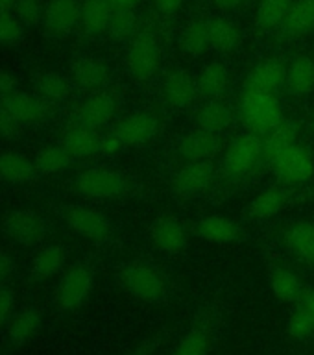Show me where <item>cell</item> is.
Instances as JSON below:
<instances>
[{
	"label": "cell",
	"instance_id": "obj_2",
	"mask_svg": "<svg viewBox=\"0 0 314 355\" xmlns=\"http://www.w3.org/2000/svg\"><path fill=\"white\" fill-rule=\"evenodd\" d=\"M238 113L246 130L257 135H266L283 122V110L276 94L243 91Z\"/></svg>",
	"mask_w": 314,
	"mask_h": 355
},
{
	"label": "cell",
	"instance_id": "obj_42",
	"mask_svg": "<svg viewBox=\"0 0 314 355\" xmlns=\"http://www.w3.org/2000/svg\"><path fill=\"white\" fill-rule=\"evenodd\" d=\"M287 331L288 335L293 338H296V340H305V338H309L314 333L313 318H311L309 313H307L302 305H298V307L290 313V316H288Z\"/></svg>",
	"mask_w": 314,
	"mask_h": 355
},
{
	"label": "cell",
	"instance_id": "obj_35",
	"mask_svg": "<svg viewBox=\"0 0 314 355\" xmlns=\"http://www.w3.org/2000/svg\"><path fill=\"white\" fill-rule=\"evenodd\" d=\"M67 263V250L60 244H46L33 255L32 272L35 277L46 279L63 270Z\"/></svg>",
	"mask_w": 314,
	"mask_h": 355
},
{
	"label": "cell",
	"instance_id": "obj_50",
	"mask_svg": "<svg viewBox=\"0 0 314 355\" xmlns=\"http://www.w3.org/2000/svg\"><path fill=\"white\" fill-rule=\"evenodd\" d=\"M248 0H213L215 8H218L220 11H235L238 8H243Z\"/></svg>",
	"mask_w": 314,
	"mask_h": 355
},
{
	"label": "cell",
	"instance_id": "obj_20",
	"mask_svg": "<svg viewBox=\"0 0 314 355\" xmlns=\"http://www.w3.org/2000/svg\"><path fill=\"white\" fill-rule=\"evenodd\" d=\"M232 85V74L222 61H209L202 67V71L196 76V91L200 98L222 100V96L229 91Z\"/></svg>",
	"mask_w": 314,
	"mask_h": 355
},
{
	"label": "cell",
	"instance_id": "obj_30",
	"mask_svg": "<svg viewBox=\"0 0 314 355\" xmlns=\"http://www.w3.org/2000/svg\"><path fill=\"white\" fill-rule=\"evenodd\" d=\"M113 8L107 0H82L80 28L89 37H96L107 32Z\"/></svg>",
	"mask_w": 314,
	"mask_h": 355
},
{
	"label": "cell",
	"instance_id": "obj_43",
	"mask_svg": "<svg viewBox=\"0 0 314 355\" xmlns=\"http://www.w3.org/2000/svg\"><path fill=\"white\" fill-rule=\"evenodd\" d=\"M15 15L19 17L24 24L33 26V24H37L39 21H43L44 4L41 0H17Z\"/></svg>",
	"mask_w": 314,
	"mask_h": 355
},
{
	"label": "cell",
	"instance_id": "obj_28",
	"mask_svg": "<svg viewBox=\"0 0 314 355\" xmlns=\"http://www.w3.org/2000/svg\"><path fill=\"white\" fill-rule=\"evenodd\" d=\"M288 202V191L285 185H272L263 189L254 200L250 202L248 213L255 220H268L285 209Z\"/></svg>",
	"mask_w": 314,
	"mask_h": 355
},
{
	"label": "cell",
	"instance_id": "obj_18",
	"mask_svg": "<svg viewBox=\"0 0 314 355\" xmlns=\"http://www.w3.org/2000/svg\"><path fill=\"white\" fill-rule=\"evenodd\" d=\"M82 0H46L43 22L55 35L71 33L80 26Z\"/></svg>",
	"mask_w": 314,
	"mask_h": 355
},
{
	"label": "cell",
	"instance_id": "obj_24",
	"mask_svg": "<svg viewBox=\"0 0 314 355\" xmlns=\"http://www.w3.org/2000/svg\"><path fill=\"white\" fill-rule=\"evenodd\" d=\"M61 144L71 154L72 159H87L91 155L98 154L100 135L91 128L74 122L63 133Z\"/></svg>",
	"mask_w": 314,
	"mask_h": 355
},
{
	"label": "cell",
	"instance_id": "obj_23",
	"mask_svg": "<svg viewBox=\"0 0 314 355\" xmlns=\"http://www.w3.org/2000/svg\"><path fill=\"white\" fill-rule=\"evenodd\" d=\"M283 89L288 96H307L314 91V60L309 55H296L287 65Z\"/></svg>",
	"mask_w": 314,
	"mask_h": 355
},
{
	"label": "cell",
	"instance_id": "obj_39",
	"mask_svg": "<svg viewBox=\"0 0 314 355\" xmlns=\"http://www.w3.org/2000/svg\"><path fill=\"white\" fill-rule=\"evenodd\" d=\"M211 344L209 329L205 324H196L185 333L171 355H207Z\"/></svg>",
	"mask_w": 314,
	"mask_h": 355
},
{
	"label": "cell",
	"instance_id": "obj_17",
	"mask_svg": "<svg viewBox=\"0 0 314 355\" xmlns=\"http://www.w3.org/2000/svg\"><path fill=\"white\" fill-rule=\"evenodd\" d=\"M285 74H287V65H283L279 60H274V58L263 60L250 69L244 80L243 91L276 94L279 89H283Z\"/></svg>",
	"mask_w": 314,
	"mask_h": 355
},
{
	"label": "cell",
	"instance_id": "obj_52",
	"mask_svg": "<svg viewBox=\"0 0 314 355\" xmlns=\"http://www.w3.org/2000/svg\"><path fill=\"white\" fill-rule=\"evenodd\" d=\"M113 10H135L141 0H107Z\"/></svg>",
	"mask_w": 314,
	"mask_h": 355
},
{
	"label": "cell",
	"instance_id": "obj_38",
	"mask_svg": "<svg viewBox=\"0 0 314 355\" xmlns=\"http://www.w3.org/2000/svg\"><path fill=\"white\" fill-rule=\"evenodd\" d=\"M296 0H259L255 10V26L263 32L277 30Z\"/></svg>",
	"mask_w": 314,
	"mask_h": 355
},
{
	"label": "cell",
	"instance_id": "obj_11",
	"mask_svg": "<svg viewBox=\"0 0 314 355\" xmlns=\"http://www.w3.org/2000/svg\"><path fill=\"white\" fill-rule=\"evenodd\" d=\"M111 132L126 146H143L157 135L159 119L148 111H137L119 119Z\"/></svg>",
	"mask_w": 314,
	"mask_h": 355
},
{
	"label": "cell",
	"instance_id": "obj_44",
	"mask_svg": "<svg viewBox=\"0 0 314 355\" xmlns=\"http://www.w3.org/2000/svg\"><path fill=\"white\" fill-rule=\"evenodd\" d=\"M21 122L17 121L15 116L8 113V111L0 105V139L4 141H13V139L19 137V132H21Z\"/></svg>",
	"mask_w": 314,
	"mask_h": 355
},
{
	"label": "cell",
	"instance_id": "obj_3",
	"mask_svg": "<svg viewBox=\"0 0 314 355\" xmlns=\"http://www.w3.org/2000/svg\"><path fill=\"white\" fill-rule=\"evenodd\" d=\"M121 283L130 296L146 304L161 302L166 294L165 274L157 266L143 261H133L124 265L121 272Z\"/></svg>",
	"mask_w": 314,
	"mask_h": 355
},
{
	"label": "cell",
	"instance_id": "obj_31",
	"mask_svg": "<svg viewBox=\"0 0 314 355\" xmlns=\"http://www.w3.org/2000/svg\"><path fill=\"white\" fill-rule=\"evenodd\" d=\"M205 22H207V33H209V43L213 50L220 52V54H229L241 44L238 28L229 19L213 15L207 17Z\"/></svg>",
	"mask_w": 314,
	"mask_h": 355
},
{
	"label": "cell",
	"instance_id": "obj_34",
	"mask_svg": "<svg viewBox=\"0 0 314 355\" xmlns=\"http://www.w3.org/2000/svg\"><path fill=\"white\" fill-rule=\"evenodd\" d=\"M211 49L205 19H193L180 33V50L189 58H200Z\"/></svg>",
	"mask_w": 314,
	"mask_h": 355
},
{
	"label": "cell",
	"instance_id": "obj_14",
	"mask_svg": "<svg viewBox=\"0 0 314 355\" xmlns=\"http://www.w3.org/2000/svg\"><path fill=\"white\" fill-rule=\"evenodd\" d=\"M4 230L17 244L35 246L46 235V222L33 211H10L4 218Z\"/></svg>",
	"mask_w": 314,
	"mask_h": 355
},
{
	"label": "cell",
	"instance_id": "obj_51",
	"mask_svg": "<svg viewBox=\"0 0 314 355\" xmlns=\"http://www.w3.org/2000/svg\"><path fill=\"white\" fill-rule=\"evenodd\" d=\"M299 305H302V307H304V309L309 313V316L313 318V322H314V291H305L304 298H302Z\"/></svg>",
	"mask_w": 314,
	"mask_h": 355
},
{
	"label": "cell",
	"instance_id": "obj_6",
	"mask_svg": "<svg viewBox=\"0 0 314 355\" xmlns=\"http://www.w3.org/2000/svg\"><path fill=\"white\" fill-rule=\"evenodd\" d=\"M161 49L154 32L139 30L126 52V71L135 82H148L159 71Z\"/></svg>",
	"mask_w": 314,
	"mask_h": 355
},
{
	"label": "cell",
	"instance_id": "obj_25",
	"mask_svg": "<svg viewBox=\"0 0 314 355\" xmlns=\"http://www.w3.org/2000/svg\"><path fill=\"white\" fill-rule=\"evenodd\" d=\"M283 241L294 257L314 265V222H293L283 233Z\"/></svg>",
	"mask_w": 314,
	"mask_h": 355
},
{
	"label": "cell",
	"instance_id": "obj_9",
	"mask_svg": "<svg viewBox=\"0 0 314 355\" xmlns=\"http://www.w3.org/2000/svg\"><path fill=\"white\" fill-rule=\"evenodd\" d=\"M116 113H119V98L111 91L100 89L89 93L82 100V104L78 105L76 122L96 132L115 121Z\"/></svg>",
	"mask_w": 314,
	"mask_h": 355
},
{
	"label": "cell",
	"instance_id": "obj_29",
	"mask_svg": "<svg viewBox=\"0 0 314 355\" xmlns=\"http://www.w3.org/2000/svg\"><path fill=\"white\" fill-rule=\"evenodd\" d=\"M39 329H41V315L35 307L26 305L15 311L11 320L8 322V338L13 346L21 348L37 335Z\"/></svg>",
	"mask_w": 314,
	"mask_h": 355
},
{
	"label": "cell",
	"instance_id": "obj_22",
	"mask_svg": "<svg viewBox=\"0 0 314 355\" xmlns=\"http://www.w3.org/2000/svg\"><path fill=\"white\" fill-rule=\"evenodd\" d=\"M71 76L76 87L93 93L105 87V83L110 82L111 71L104 61L96 58H80L72 63Z\"/></svg>",
	"mask_w": 314,
	"mask_h": 355
},
{
	"label": "cell",
	"instance_id": "obj_15",
	"mask_svg": "<svg viewBox=\"0 0 314 355\" xmlns=\"http://www.w3.org/2000/svg\"><path fill=\"white\" fill-rule=\"evenodd\" d=\"M222 139L218 133L205 132V130H193L180 137L176 144V154L185 163L193 161H213L222 152Z\"/></svg>",
	"mask_w": 314,
	"mask_h": 355
},
{
	"label": "cell",
	"instance_id": "obj_26",
	"mask_svg": "<svg viewBox=\"0 0 314 355\" xmlns=\"http://www.w3.org/2000/svg\"><path fill=\"white\" fill-rule=\"evenodd\" d=\"M232 105L224 100H207L196 111V126L211 133H224L233 124Z\"/></svg>",
	"mask_w": 314,
	"mask_h": 355
},
{
	"label": "cell",
	"instance_id": "obj_49",
	"mask_svg": "<svg viewBox=\"0 0 314 355\" xmlns=\"http://www.w3.org/2000/svg\"><path fill=\"white\" fill-rule=\"evenodd\" d=\"M13 272H15V261L0 252V287H4V283L10 279Z\"/></svg>",
	"mask_w": 314,
	"mask_h": 355
},
{
	"label": "cell",
	"instance_id": "obj_27",
	"mask_svg": "<svg viewBox=\"0 0 314 355\" xmlns=\"http://www.w3.org/2000/svg\"><path fill=\"white\" fill-rule=\"evenodd\" d=\"M270 288L283 304H299L305 293L298 274L283 265H276L270 270Z\"/></svg>",
	"mask_w": 314,
	"mask_h": 355
},
{
	"label": "cell",
	"instance_id": "obj_16",
	"mask_svg": "<svg viewBox=\"0 0 314 355\" xmlns=\"http://www.w3.org/2000/svg\"><path fill=\"white\" fill-rule=\"evenodd\" d=\"M150 241L165 254H182L189 246V235L176 216L159 215L150 226Z\"/></svg>",
	"mask_w": 314,
	"mask_h": 355
},
{
	"label": "cell",
	"instance_id": "obj_12",
	"mask_svg": "<svg viewBox=\"0 0 314 355\" xmlns=\"http://www.w3.org/2000/svg\"><path fill=\"white\" fill-rule=\"evenodd\" d=\"M0 105L24 126H35V124H43L44 121H49L54 104H50L41 96L15 91L0 98Z\"/></svg>",
	"mask_w": 314,
	"mask_h": 355
},
{
	"label": "cell",
	"instance_id": "obj_4",
	"mask_svg": "<svg viewBox=\"0 0 314 355\" xmlns=\"http://www.w3.org/2000/svg\"><path fill=\"white\" fill-rule=\"evenodd\" d=\"M263 161V135L241 133L227 144L222 159V171L229 180H243Z\"/></svg>",
	"mask_w": 314,
	"mask_h": 355
},
{
	"label": "cell",
	"instance_id": "obj_13",
	"mask_svg": "<svg viewBox=\"0 0 314 355\" xmlns=\"http://www.w3.org/2000/svg\"><path fill=\"white\" fill-rule=\"evenodd\" d=\"M198 96L196 80L182 67H172L161 80V98L172 110H185Z\"/></svg>",
	"mask_w": 314,
	"mask_h": 355
},
{
	"label": "cell",
	"instance_id": "obj_53",
	"mask_svg": "<svg viewBox=\"0 0 314 355\" xmlns=\"http://www.w3.org/2000/svg\"><path fill=\"white\" fill-rule=\"evenodd\" d=\"M15 2L17 0H0V15L15 11Z\"/></svg>",
	"mask_w": 314,
	"mask_h": 355
},
{
	"label": "cell",
	"instance_id": "obj_54",
	"mask_svg": "<svg viewBox=\"0 0 314 355\" xmlns=\"http://www.w3.org/2000/svg\"><path fill=\"white\" fill-rule=\"evenodd\" d=\"M313 60H314V55H313Z\"/></svg>",
	"mask_w": 314,
	"mask_h": 355
},
{
	"label": "cell",
	"instance_id": "obj_47",
	"mask_svg": "<svg viewBox=\"0 0 314 355\" xmlns=\"http://www.w3.org/2000/svg\"><path fill=\"white\" fill-rule=\"evenodd\" d=\"M17 91V78L13 76V72L0 69V98H4L8 94L15 93Z\"/></svg>",
	"mask_w": 314,
	"mask_h": 355
},
{
	"label": "cell",
	"instance_id": "obj_46",
	"mask_svg": "<svg viewBox=\"0 0 314 355\" xmlns=\"http://www.w3.org/2000/svg\"><path fill=\"white\" fill-rule=\"evenodd\" d=\"M15 313V293L8 287H0V327L11 320Z\"/></svg>",
	"mask_w": 314,
	"mask_h": 355
},
{
	"label": "cell",
	"instance_id": "obj_48",
	"mask_svg": "<svg viewBox=\"0 0 314 355\" xmlns=\"http://www.w3.org/2000/svg\"><path fill=\"white\" fill-rule=\"evenodd\" d=\"M183 2H185V0H154V6L159 15L172 17V15H176L177 11H180Z\"/></svg>",
	"mask_w": 314,
	"mask_h": 355
},
{
	"label": "cell",
	"instance_id": "obj_8",
	"mask_svg": "<svg viewBox=\"0 0 314 355\" xmlns=\"http://www.w3.org/2000/svg\"><path fill=\"white\" fill-rule=\"evenodd\" d=\"M94 285V270L87 263H74L61 276L58 285V304L61 309L74 311L87 302Z\"/></svg>",
	"mask_w": 314,
	"mask_h": 355
},
{
	"label": "cell",
	"instance_id": "obj_37",
	"mask_svg": "<svg viewBox=\"0 0 314 355\" xmlns=\"http://www.w3.org/2000/svg\"><path fill=\"white\" fill-rule=\"evenodd\" d=\"M33 85L39 96L50 104H61L71 96V83L65 76H61L60 72H41L35 78Z\"/></svg>",
	"mask_w": 314,
	"mask_h": 355
},
{
	"label": "cell",
	"instance_id": "obj_32",
	"mask_svg": "<svg viewBox=\"0 0 314 355\" xmlns=\"http://www.w3.org/2000/svg\"><path fill=\"white\" fill-rule=\"evenodd\" d=\"M35 165L30 157L19 152H0V180L21 185L32 182L35 176Z\"/></svg>",
	"mask_w": 314,
	"mask_h": 355
},
{
	"label": "cell",
	"instance_id": "obj_10",
	"mask_svg": "<svg viewBox=\"0 0 314 355\" xmlns=\"http://www.w3.org/2000/svg\"><path fill=\"white\" fill-rule=\"evenodd\" d=\"M216 168L213 161H193L185 163L172 174L171 187L182 196H196L205 193L215 183Z\"/></svg>",
	"mask_w": 314,
	"mask_h": 355
},
{
	"label": "cell",
	"instance_id": "obj_33",
	"mask_svg": "<svg viewBox=\"0 0 314 355\" xmlns=\"http://www.w3.org/2000/svg\"><path fill=\"white\" fill-rule=\"evenodd\" d=\"M296 144V126L290 121H283L272 132L263 135V161L270 165L272 161Z\"/></svg>",
	"mask_w": 314,
	"mask_h": 355
},
{
	"label": "cell",
	"instance_id": "obj_19",
	"mask_svg": "<svg viewBox=\"0 0 314 355\" xmlns=\"http://www.w3.org/2000/svg\"><path fill=\"white\" fill-rule=\"evenodd\" d=\"M194 233L207 243L233 244L243 241L244 230L237 222L224 215H207L196 220Z\"/></svg>",
	"mask_w": 314,
	"mask_h": 355
},
{
	"label": "cell",
	"instance_id": "obj_21",
	"mask_svg": "<svg viewBox=\"0 0 314 355\" xmlns=\"http://www.w3.org/2000/svg\"><path fill=\"white\" fill-rule=\"evenodd\" d=\"M314 30V0H296L277 28L283 41H294Z\"/></svg>",
	"mask_w": 314,
	"mask_h": 355
},
{
	"label": "cell",
	"instance_id": "obj_7",
	"mask_svg": "<svg viewBox=\"0 0 314 355\" xmlns=\"http://www.w3.org/2000/svg\"><path fill=\"white\" fill-rule=\"evenodd\" d=\"M270 166L274 176L281 185L298 187L314 176V155L311 154L309 148L296 143L285 150L277 159L272 161Z\"/></svg>",
	"mask_w": 314,
	"mask_h": 355
},
{
	"label": "cell",
	"instance_id": "obj_36",
	"mask_svg": "<svg viewBox=\"0 0 314 355\" xmlns=\"http://www.w3.org/2000/svg\"><path fill=\"white\" fill-rule=\"evenodd\" d=\"M72 161L74 159L63 148V144H44L33 157V165H35V171L39 174L52 176V174H60V172L67 171Z\"/></svg>",
	"mask_w": 314,
	"mask_h": 355
},
{
	"label": "cell",
	"instance_id": "obj_41",
	"mask_svg": "<svg viewBox=\"0 0 314 355\" xmlns=\"http://www.w3.org/2000/svg\"><path fill=\"white\" fill-rule=\"evenodd\" d=\"M24 22L13 13L0 15V44L2 46H15L24 39Z\"/></svg>",
	"mask_w": 314,
	"mask_h": 355
},
{
	"label": "cell",
	"instance_id": "obj_1",
	"mask_svg": "<svg viewBox=\"0 0 314 355\" xmlns=\"http://www.w3.org/2000/svg\"><path fill=\"white\" fill-rule=\"evenodd\" d=\"M72 189L80 198L93 202L124 198L133 191L132 180L111 166H89L76 174Z\"/></svg>",
	"mask_w": 314,
	"mask_h": 355
},
{
	"label": "cell",
	"instance_id": "obj_5",
	"mask_svg": "<svg viewBox=\"0 0 314 355\" xmlns=\"http://www.w3.org/2000/svg\"><path fill=\"white\" fill-rule=\"evenodd\" d=\"M61 220L65 222L69 230L83 239L94 241V243H104L110 241L115 233V226L105 213L89 207L83 204L63 205L60 211Z\"/></svg>",
	"mask_w": 314,
	"mask_h": 355
},
{
	"label": "cell",
	"instance_id": "obj_45",
	"mask_svg": "<svg viewBox=\"0 0 314 355\" xmlns=\"http://www.w3.org/2000/svg\"><path fill=\"white\" fill-rule=\"evenodd\" d=\"M124 148H126V144L122 143L113 132L100 137L98 154L104 155V157H116V155H121L124 152Z\"/></svg>",
	"mask_w": 314,
	"mask_h": 355
},
{
	"label": "cell",
	"instance_id": "obj_40",
	"mask_svg": "<svg viewBox=\"0 0 314 355\" xmlns=\"http://www.w3.org/2000/svg\"><path fill=\"white\" fill-rule=\"evenodd\" d=\"M107 33L115 41H132L137 33V15L135 10H113L110 19Z\"/></svg>",
	"mask_w": 314,
	"mask_h": 355
}]
</instances>
